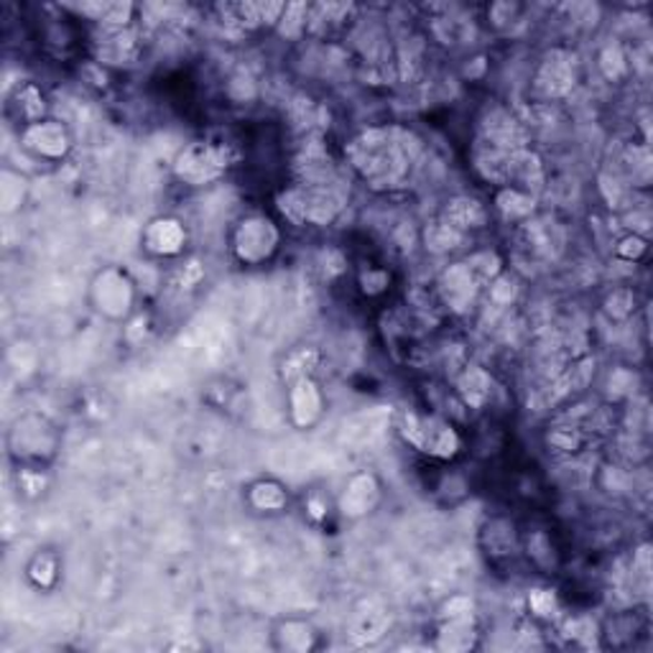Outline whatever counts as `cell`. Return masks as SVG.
<instances>
[{"label":"cell","instance_id":"6da1fadb","mask_svg":"<svg viewBox=\"0 0 653 653\" xmlns=\"http://www.w3.org/2000/svg\"><path fill=\"white\" fill-rule=\"evenodd\" d=\"M62 450V432L47 414L23 411L6 434V452L16 470L47 472Z\"/></svg>","mask_w":653,"mask_h":653},{"label":"cell","instance_id":"7a4b0ae2","mask_svg":"<svg viewBox=\"0 0 653 653\" xmlns=\"http://www.w3.org/2000/svg\"><path fill=\"white\" fill-rule=\"evenodd\" d=\"M352 167L375 187H393L409 174L411 157L403 141L391 131L363 133L352 143Z\"/></svg>","mask_w":653,"mask_h":653},{"label":"cell","instance_id":"3957f363","mask_svg":"<svg viewBox=\"0 0 653 653\" xmlns=\"http://www.w3.org/2000/svg\"><path fill=\"white\" fill-rule=\"evenodd\" d=\"M90 307L108 322H125L133 314L135 299V281L131 273L120 265H106L94 273L88 291Z\"/></svg>","mask_w":653,"mask_h":653},{"label":"cell","instance_id":"277c9868","mask_svg":"<svg viewBox=\"0 0 653 653\" xmlns=\"http://www.w3.org/2000/svg\"><path fill=\"white\" fill-rule=\"evenodd\" d=\"M281 245V230L269 214H243L230 233V251L243 265L269 263Z\"/></svg>","mask_w":653,"mask_h":653},{"label":"cell","instance_id":"5b68a950","mask_svg":"<svg viewBox=\"0 0 653 653\" xmlns=\"http://www.w3.org/2000/svg\"><path fill=\"white\" fill-rule=\"evenodd\" d=\"M19 145L26 157L39 163H59L70 157L74 139L62 120L44 118L19 128Z\"/></svg>","mask_w":653,"mask_h":653},{"label":"cell","instance_id":"8992f818","mask_svg":"<svg viewBox=\"0 0 653 653\" xmlns=\"http://www.w3.org/2000/svg\"><path fill=\"white\" fill-rule=\"evenodd\" d=\"M177 177L184 179L187 184L192 187H202L210 184L214 179L225 174L228 169V151L222 149L218 143H189L187 149H182L177 161H174Z\"/></svg>","mask_w":653,"mask_h":653},{"label":"cell","instance_id":"52a82bcc","mask_svg":"<svg viewBox=\"0 0 653 653\" xmlns=\"http://www.w3.org/2000/svg\"><path fill=\"white\" fill-rule=\"evenodd\" d=\"M406 436L416 450L432 454V458H452L460 450V440L454 429L442 419L434 416H409Z\"/></svg>","mask_w":653,"mask_h":653},{"label":"cell","instance_id":"ba28073f","mask_svg":"<svg viewBox=\"0 0 653 653\" xmlns=\"http://www.w3.org/2000/svg\"><path fill=\"white\" fill-rule=\"evenodd\" d=\"M143 251L157 255V258H174L182 255L187 248V228L179 218H171V214H163V218L151 220L149 225L143 228L141 235Z\"/></svg>","mask_w":653,"mask_h":653},{"label":"cell","instance_id":"9c48e42d","mask_svg":"<svg viewBox=\"0 0 653 653\" xmlns=\"http://www.w3.org/2000/svg\"><path fill=\"white\" fill-rule=\"evenodd\" d=\"M289 414L299 429H312L324 416V393L312 375L291 381Z\"/></svg>","mask_w":653,"mask_h":653},{"label":"cell","instance_id":"30bf717a","mask_svg":"<svg viewBox=\"0 0 653 653\" xmlns=\"http://www.w3.org/2000/svg\"><path fill=\"white\" fill-rule=\"evenodd\" d=\"M378 501H381V485H378L375 475H371V472H358V475L348 480L345 490H342L340 513L350 521L365 519L368 513H373Z\"/></svg>","mask_w":653,"mask_h":653},{"label":"cell","instance_id":"8fae6325","mask_svg":"<svg viewBox=\"0 0 653 653\" xmlns=\"http://www.w3.org/2000/svg\"><path fill=\"white\" fill-rule=\"evenodd\" d=\"M271 643L277 651L309 653L320 649V631L307 617H283L271 633Z\"/></svg>","mask_w":653,"mask_h":653},{"label":"cell","instance_id":"7c38bea8","mask_svg":"<svg viewBox=\"0 0 653 653\" xmlns=\"http://www.w3.org/2000/svg\"><path fill=\"white\" fill-rule=\"evenodd\" d=\"M6 110H8V118H11L19 128L49 118L44 92H41L39 84H33V82H23L11 94H8Z\"/></svg>","mask_w":653,"mask_h":653},{"label":"cell","instance_id":"4fadbf2b","mask_svg":"<svg viewBox=\"0 0 653 653\" xmlns=\"http://www.w3.org/2000/svg\"><path fill=\"white\" fill-rule=\"evenodd\" d=\"M536 84H539V90L546 94V98H562V94L574 84L570 59H562L556 54L552 59H546L539 70Z\"/></svg>","mask_w":653,"mask_h":653},{"label":"cell","instance_id":"5bb4252c","mask_svg":"<svg viewBox=\"0 0 653 653\" xmlns=\"http://www.w3.org/2000/svg\"><path fill=\"white\" fill-rule=\"evenodd\" d=\"M248 503L258 513H281L289 505V493L277 480H258L248 488Z\"/></svg>","mask_w":653,"mask_h":653},{"label":"cell","instance_id":"9a60e30c","mask_svg":"<svg viewBox=\"0 0 653 653\" xmlns=\"http://www.w3.org/2000/svg\"><path fill=\"white\" fill-rule=\"evenodd\" d=\"M485 536H488V554L493 562L511 560V556L519 554V536H515V529L511 526V521H503V519L490 521L485 529Z\"/></svg>","mask_w":653,"mask_h":653},{"label":"cell","instance_id":"2e32d148","mask_svg":"<svg viewBox=\"0 0 653 653\" xmlns=\"http://www.w3.org/2000/svg\"><path fill=\"white\" fill-rule=\"evenodd\" d=\"M59 572H62V562L59 556L51 552V549H39L37 554L31 556V562L26 564V577L39 590H51L57 587Z\"/></svg>","mask_w":653,"mask_h":653},{"label":"cell","instance_id":"e0dca14e","mask_svg":"<svg viewBox=\"0 0 653 653\" xmlns=\"http://www.w3.org/2000/svg\"><path fill=\"white\" fill-rule=\"evenodd\" d=\"M26 179L16 174L11 169H3V177H0V202H3V212H16L26 200Z\"/></svg>","mask_w":653,"mask_h":653}]
</instances>
